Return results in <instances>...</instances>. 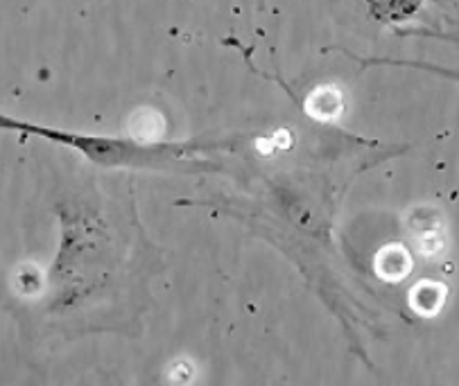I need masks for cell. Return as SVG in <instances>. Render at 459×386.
<instances>
[{"instance_id":"6da1fadb","label":"cell","mask_w":459,"mask_h":386,"mask_svg":"<svg viewBox=\"0 0 459 386\" xmlns=\"http://www.w3.org/2000/svg\"><path fill=\"white\" fill-rule=\"evenodd\" d=\"M0 129H14V132L34 133V136L50 138L55 142L80 150L86 159L100 165H150V163H168L177 156L184 154L186 147L181 145H159V142H136V141H116V138L100 136H80V133L55 132L50 127H37L23 120L0 116Z\"/></svg>"},{"instance_id":"7a4b0ae2","label":"cell","mask_w":459,"mask_h":386,"mask_svg":"<svg viewBox=\"0 0 459 386\" xmlns=\"http://www.w3.org/2000/svg\"><path fill=\"white\" fill-rule=\"evenodd\" d=\"M344 99L335 86H319L306 99V111L317 120H333L342 114Z\"/></svg>"},{"instance_id":"3957f363","label":"cell","mask_w":459,"mask_h":386,"mask_svg":"<svg viewBox=\"0 0 459 386\" xmlns=\"http://www.w3.org/2000/svg\"><path fill=\"white\" fill-rule=\"evenodd\" d=\"M412 267V258L403 246H387L385 251H380L378 260H376V269L383 279L387 280H401L410 273Z\"/></svg>"},{"instance_id":"277c9868","label":"cell","mask_w":459,"mask_h":386,"mask_svg":"<svg viewBox=\"0 0 459 386\" xmlns=\"http://www.w3.org/2000/svg\"><path fill=\"white\" fill-rule=\"evenodd\" d=\"M374 14L385 21H405L417 12L419 0H367Z\"/></svg>"},{"instance_id":"5b68a950","label":"cell","mask_w":459,"mask_h":386,"mask_svg":"<svg viewBox=\"0 0 459 386\" xmlns=\"http://www.w3.org/2000/svg\"><path fill=\"white\" fill-rule=\"evenodd\" d=\"M444 287L435 283H421L419 287H414L412 294V305L414 310L423 312V314H435L437 310L444 303Z\"/></svg>"}]
</instances>
